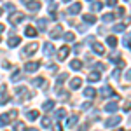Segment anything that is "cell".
Segmentation results:
<instances>
[{
    "label": "cell",
    "mask_w": 131,
    "mask_h": 131,
    "mask_svg": "<svg viewBox=\"0 0 131 131\" xmlns=\"http://www.w3.org/2000/svg\"><path fill=\"white\" fill-rule=\"evenodd\" d=\"M37 49H39V44H37V42H31V44H28V46H25L23 54H25V56H30V54H33Z\"/></svg>",
    "instance_id": "cell-1"
},
{
    "label": "cell",
    "mask_w": 131,
    "mask_h": 131,
    "mask_svg": "<svg viewBox=\"0 0 131 131\" xmlns=\"http://www.w3.org/2000/svg\"><path fill=\"white\" fill-rule=\"evenodd\" d=\"M39 67H40L39 61H28V63L25 65V70L26 72H35V70H39Z\"/></svg>",
    "instance_id": "cell-2"
},
{
    "label": "cell",
    "mask_w": 131,
    "mask_h": 131,
    "mask_svg": "<svg viewBox=\"0 0 131 131\" xmlns=\"http://www.w3.org/2000/svg\"><path fill=\"white\" fill-rule=\"evenodd\" d=\"M105 110L110 112V114L117 112V110H119V103H117V101H108V103L105 105Z\"/></svg>",
    "instance_id": "cell-3"
},
{
    "label": "cell",
    "mask_w": 131,
    "mask_h": 131,
    "mask_svg": "<svg viewBox=\"0 0 131 131\" xmlns=\"http://www.w3.org/2000/svg\"><path fill=\"white\" fill-rule=\"evenodd\" d=\"M81 10H82L81 2H75L73 5H70V7H68V10H67V12H68V14H79Z\"/></svg>",
    "instance_id": "cell-4"
},
{
    "label": "cell",
    "mask_w": 131,
    "mask_h": 131,
    "mask_svg": "<svg viewBox=\"0 0 131 131\" xmlns=\"http://www.w3.org/2000/svg\"><path fill=\"white\" fill-rule=\"evenodd\" d=\"M23 19H25L23 12H14V14L10 16V23H12V25H18V23H21Z\"/></svg>",
    "instance_id": "cell-5"
},
{
    "label": "cell",
    "mask_w": 131,
    "mask_h": 131,
    "mask_svg": "<svg viewBox=\"0 0 131 131\" xmlns=\"http://www.w3.org/2000/svg\"><path fill=\"white\" fill-rule=\"evenodd\" d=\"M119 122H121V117H117V115H115V117L107 119V121H105V126H107V128H114V126H117Z\"/></svg>",
    "instance_id": "cell-6"
},
{
    "label": "cell",
    "mask_w": 131,
    "mask_h": 131,
    "mask_svg": "<svg viewBox=\"0 0 131 131\" xmlns=\"http://www.w3.org/2000/svg\"><path fill=\"white\" fill-rule=\"evenodd\" d=\"M61 33H63V28H61V25H56V26H54V30L51 31V39H60Z\"/></svg>",
    "instance_id": "cell-7"
},
{
    "label": "cell",
    "mask_w": 131,
    "mask_h": 131,
    "mask_svg": "<svg viewBox=\"0 0 131 131\" xmlns=\"http://www.w3.org/2000/svg\"><path fill=\"white\" fill-rule=\"evenodd\" d=\"M68 54H70V49H68L67 46H63V47L60 49V52H58V60L63 61L65 58H67V56H68Z\"/></svg>",
    "instance_id": "cell-8"
},
{
    "label": "cell",
    "mask_w": 131,
    "mask_h": 131,
    "mask_svg": "<svg viewBox=\"0 0 131 131\" xmlns=\"http://www.w3.org/2000/svg\"><path fill=\"white\" fill-rule=\"evenodd\" d=\"M26 7L30 10H39L40 9V2H37V0H28V2H26Z\"/></svg>",
    "instance_id": "cell-9"
},
{
    "label": "cell",
    "mask_w": 131,
    "mask_h": 131,
    "mask_svg": "<svg viewBox=\"0 0 131 131\" xmlns=\"http://www.w3.org/2000/svg\"><path fill=\"white\" fill-rule=\"evenodd\" d=\"M44 52H46V56H52L54 54V46L51 42H46L44 44Z\"/></svg>",
    "instance_id": "cell-10"
},
{
    "label": "cell",
    "mask_w": 131,
    "mask_h": 131,
    "mask_svg": "<svg viewBox=\"0 0 131 131\" xmlns=\"http://www.w3.org/2000/svg\"><path fill=\"white\" fill-rule=\"evenodd\" d=\"M5 101H7V88L2 86L0 88V105H5Z\"/></svg>",
    "instance_id": "cell-11"
},
{
    "label": "cell",
    "mask_w": 131,
    "mask_h": 131,
    "mask_svg": "<svg viewBox=\"0 0 131 131\" xmlns=\"http://www.w3.org/2000/svg\"><path fill=\"white\" fill-rule=\"evenodd\" d=\"M81 86H82V79L81 77H75V79L70 81V89H79Z\"/></svg>",
    "instance_id": "cell-12"
},
{
    "label": "cell",
    "mask_w": 131,
    "mask_h": 131,
    "mask_svg": "<svg viewBox=\"0 0 131 131\" xmlns=\"http://www.w3.org/2000/svg\"><path fill=\"white\" fill-rule=\"evenodd\" d=\"M19 42H21V39L14 35V37H9V40H7V46H9V47H16Z\"/></svg>",
    "instance_id": "cell-13"
},
{
    "label": "cell",
    "mask_w": 131,
    "mask_h": 131,
    "mask_svg": "<svg viewBox=\"0 0 131 131\" xmlns=\"http://www.w3.org/2000/svg\"><path fill=\"white\" fill-rule=\"evenodd\" d=\"M10 119H12V117H10L9 114H2V115H0V128H4V126H5Z\"/></svg>",
    "instance_id": "cell-14"
},
{
    "label": "cell",
    "mask_w": 131,
    "mask_h": 131,
    "mask_svg": "<svg viewBox=\"0 0 131 131\" xmlns=\"http://www.w3.org/2000/svg\"><path fill=\"white\" fill-rule=\"evenodd\" d=\"M100 93H101V96H110V94H114V91H112L110 86H103L100 89Z\"/></svg>",
    "instance_id": "cell-15"
},
{
    "label": "cell",
    "mask_w": 131,
    "mask_h": 131,
    "mask_svg": "<svg viewBox=\"0 0 131 131\" xmlns=\"http://www.w3.org/2000/svg\"><path fill=\"white\" fill-rule=\"evenodd\" d=\"M88 81L89 82H98L100 81V73H98V72H91L89 75H88Z\"/></svg>",
    "instance_id": "cell-16"
},
{
    "label": "cell",
    "mask_w": 131,
    "mask_h": 131,
    "mask_svg": "<svg viewBox=\"0 0 131 131\" xmlns=\"http://www.w3.org/2000/svg\"><path fill=\"white\" fill-rule=\"evenodd\" d=\"M94 94H96V89L94 88H86L84 89V96H88V98H94Z\"/></svg>",
    "instance_id": "cell-17"
},
{
    "label": "cell",
    "mask_w": 131,
    "mask_h": 131,
    "mask_svg": "<svg viewBox=\"0 0 131 131\" xmlns=\"http://www.w3.org/2000/svg\"><path fill=\"white\" fill-rule=\"evenodd\" d=\"M46 26H47V21L44 19V18L42 19H37V28L40 31H46Z\"/></svg>",
    "instance_id": "cell-18"
},
{
    "label": "cell",
    "mask_w": 131,
    "mask_h": 131,
    "mask_svg": "<svg viewBox=\"0 0 131 131\" xmlns=\"http://www.w3.org/2000/svg\"><path fill=\"white\" fill-rule=\"evenodd\" d=\"M26 117H28V121H37V117H40V115H39L37 110H30L26 114Z\"/></svg>",
    "instance_id": "cell-19"
},
{
    "label": "cell",
    "mask_w": 131,
    "mask_h": 131,
    "mask_svg": "<svg viewBox=\"0 0 131 131\" xmlns=\"http://www.w3.org/2000/svg\"><path fill=\"white\" fill-rule=\"evenodd\" d=\"M82 19L86 21V23H96V18H94V14H84V16H82Z\"/></svg>",
    "instance_id": "cell-20"
},
{
    "label": "cell",
    "mask_w": 131,
    "mask_h": 131,
    "mask_svg": "<svg viewBox=\"0 0 131 131\" xmlns=\"http://www.w3.org/2000/svg\"><path fill=\"white\" fill-rule=\"evenodd\" d=\"M25 35H26V37H35V35H37V30H35L33 26H26V30H25Z\"/></svg>",
    "instance_id": "cell-21"
},
{
    "label": "cell",
    "mask_w": 131,
    "mask_h": 131,
    "mask_svg": "<svg viewBox=\"0 0 131 131\" xmlns=\"http://www.w3.org/2000/svg\"><path fill=\"white\" fill-rule=\"evenodd\" d=\"M93 51H94L96 54H103V52H105L103 46H101V44H98V42H94V46H93Z\"/></svg>",
    "instance_id": "cell-22"
},
{
    "label": "cell",
    "mask_w": 131,
    "mask_h": 131,
    "mask_svg": "<svg viewBox=\"0 0 131 131\" xmlns=\"http://www.w3.org/2000/svg\"><path fill=\"white\" fill-rule=\"evenodd\" d=\"M42 108H44V110H46V112H49V110H52V108H54V101H52V100H49V101H46V103H44V105H42Z\"/></svg>",
    "instance_id": "cell-23"
},
{
    "label": "cell",
    "mask_w": 131,
    "mask_h": 131,
    "mask_svg": "<svg viewBox=\"0 0 131 131\" xmlns=\"http://www.w3.org/2000/svg\"><path fill=\"white\" fill-rule=\"evenodd\" d=\"M70 67H72V70H81V68H82V63L79 60H73L70 63Z\"/></svg>",
    "instance_id": "cell-24"
},
{
    "label": "cell",
    "mask_w": 131,
    "mask_h": 131,
    "mask_svg": "<svg viewBox=\"0 0 131 131\" xmlns=\"http://www.w3.org/2000/svg\"><path fill=\"white\" fill-rule=\"evenodd\" d=\"M108 60L110 61H114V63H117V65H119V63H121V54H117V52H114V54H110V58H108Z\"/></svg>",
    "instance_id": "cell-25"
},
{
    "label": "cell",
    "mask_w": 131,
    "mask_h": 131,
    "mask_svg": "<svg viewBox=\"0 0 131 131\" xmlns=\"http://www.w3.org/2000/svg\"><path fill=\"white\" fill-rule=\"evenodd\" d=\"M65 115H67V110H65V108H60V110L54 112V117H56V119H63Z\"/></svg>",
    "instance_id": "cell-26"
},
{
    "label": "cell",
    "mask_w": 131,
    "mask_h": 131,
    "mask_svg": "<svg viewBox=\"0 0 131 131\" xmlns=\"http://www.w3.org/2000/svg\"><path fill=\"white\" fill-rule=\"evenodd\" d=\"M31 84H33L35 88H40V86H44V84H46V81L39 77V79H33V81H31Z\"/></svg>",
    "instance_id": "cell-27"
},
{
    "label": "cell",
    "mask_w": 131,
    "mask_h": 131,
    "mask_svg": "<svg viewBox=\"0 0 131 131\" xmlns=\"http://www.w3.org/2000/svg\"><path fill=\"white\" fill-rule=\"evenodd\" d=\"M101 9H103V4H101V2H94V4L91 5V10H94V12H96V10H101Z\"/></svg>",
    "instance_id": "cell-28"
},
{
    "label": "cell",
    "mask_w": 131,
    "mask_h": 131,
    "mask_svg": "<svg viewBox=\"0 0 131 131\" xmlns=\"http://www.w3.org/2000/svg\"><path fill=\"white\" fill-rule=\"evenodd\" d=\"M77 121H79V115H72L70 119H68V122H67V126H68V128H72V126H73Z\"/></svg>",
    "instance_id": "cell-29"
},
{
    "label": "cell",
    "mask_w": 131,
    "mask_h": 131,
    "mask_svg": "<svg viewBox=\"0 0 131 131\" xmlns=\"http://www.w3.org/2000/svg\"><path fill=\"white\" fill-rule=\"evenodd\" d=\"M19 79H21V72H19V70H16L14 73H12V77H10V81H12V82H18Z\"/></svg>",
    "instance_id": "cell-30"
},
{
    "label": "cell",
    "mask_w": 131,
    "mask_h": 131,
    "mask_svg": "<svg viewBox=\"0 0 131 131\" xmlns=\"http://www.w3.org/2000/svg\"><path fill=\"white\" fill-rule=\"evenodd\" d=\"M124 28H126V25H115V26L112 28V31H114V33H119V31H124Z\"/></svg>",
    "instance_id": "cell-31"
},
{
    "label": "cell",
    "mask_w": 131,
    "mask_h": 131,
    "mask_svg": "<svg viewBox=\"0 0 131 131\" xmlns=\"http://www.w3.org/2000/svg\"><path fill=\"white\" fill-rule=\"evenodd\" d=\"M107 44H108L110 47H115V46H117V39H115V37H108V39H107Z\"/></svg>",
    "instance_id": "cell-32"
},
{
    "label": "cell",
    "mask_w": 131,
    "mask_h": 131,
    "mask_svg": "<svg viewBox=\"0 0 131 131\" xmlns=\"http://www.w3.org/2000/svg\"><path fill=\"white\" fill-rule=\"evenodd\" d=\"M26 129V128H25V124H23V122H16V124H14V131H25Z\"/></svg>",
    "instance_id": "cell-33"
},
{
    "label": "cell",
    "mask_w": 131,
    "mask_h": 131,
    "mask_svg": "<svg viewBox=\"0 0 131 131\" xmlns=\"http://www.w3.org/2000/svg\"><path fill=\"white\" fill-rule=\"evenodd\" d=\"M42 126H44V128H49L51 126V117H42Z\"/></svg>",
    "instance_id": "cell-34"
},
{
    "label": "cell",
    "mask_w": 131,
    "mask_h": 131,
    "mask_svg": "<svg viewBox=\"0 0 131 131\" xmlns=\"http://www.w3.org/2000/svg\"><path fill=\"white\" fill-rule=\"evenodd\" d=\"M101 19L105 21V23H110V21H114V14H105Z\"/></svg>",
    "instance_id": "cell-35"
},
{
    "label": "cell",
    "mask_w": 131,
    "mask_h": 131,
    "mask_svg": "<svg viewBox=\"0 0 131 131\" xmlns=\"http://www.w3.org/2000/svg\"><path fill=\"white\" fill-rule=\"evenodd\" d=\"M56 91L60 93V98H61V100H68V98H70V94H68V93H61L60 89H56Z\"/></svg>",
    "instance_id": "cell-36"
},
{
    "label": "cell",
    "mask_w": 131,
    "mask_h": 131,
    "mask_svg": "<svg viewBox=\"0 0 131 131\" xmlns=\"http://www.w3.org/2000/svg\"><path fill=\"white\" fill-rule=\"evenodd\" d=\"M73 39H75V35H73V33H70V31H68V33L65 35V40H67V42H72Z\"/></svg>",
    "instance_id": "cell-37"
},
{
    "label": "cell",
    "mask_w": 131,
    "mask_h": 131,
    "mask_svg": "<svg viewBox=\"0 0 131 131\" xmlns=\"http://www.w3.org/2000/svg\"><path fill=\"white\" fill-rule=\"evenodd\" d=\"M65 81H67V73H61L60 77H58V86H60L61 82H65Z\"/></svg>",
    "instance_id": "cell-38"
},
{
    "label": "cell",
    "mask_w": 131,
    "mask_h": 131,
    "mask_svg": "<svg viewBox=\"0 0 131 131\" xmlns=\"http://www.w3.org/2000/svg\"><path fill=\"white\" fill-rule=\"evenodd\" d=\"M5 9L10 10V12H14V10H16V7H14V4H5Z\"/></svg>",
    "instance_id": "cell-39"
},
{
    "label": "cell",
    "mask_w": 131,
    "mask_h": 131,
    "mask_svg": "<svg viewBox=\"0 0 131 131\" xmlns=\"http://www.w3.org/2000/svg\"><path fill=\"white\" fill-rule=\"evenodd\" d=\"M119 73H121V67H119V68H115V70L112 72V77H115V79H117V77H119Z\"/></svg>",
    "instance_id": "cell-40"
},
{
    "label": "cell",
    "mask_w": 131,
    "mask_h": 131,
    "mask_svg": "<svg viewBox=\"0 0 131 131\" xmlns=\"http://www.w3.org/2000/svg\"><path fill=\"white\" fill-rule=\"evenodd\" d=\"M122 108H124L126 112H128V110H131V101H126V103L122 105Z\"/></svg>",
    "instance_id": "cell-41"
},
{
    "label": "cell",
    "mask_w": 131,
    "mask_h": 131,
    "mask_svg": "<svg viewBox=\"0 0 131 131\" xmlns=\"http://www.w3.org/2000/svg\"><path fill=\"white\" fill-rule=\"evenodd\" d=\"M89 107H91V101H86V103H82V107H81V108H82V110H88Z\"/></svg>",
    "instance_id": "cell-42"
},
{
    "label": "cell",
    "mask_w": 131,
    "mask_h": 131,
    "mask_svg": "<svg viewBox=\"0 0 131 131\" xmlns=\"http://www.w3.org/2000/svg\"><path fill=\"white\" fill-rule=\"evenodd\" d=\"M56 10V4H51L49 5V12H54Z\"/></svg>",
    "instance_id": "cell-43"
},
{
    "label": "cell",
    "mask_w": 131,
    "mask_h": 131,
    "mask_svg": "<svg viewBox=\"0 0 131 131\" xmlns=\"http://www.w3.org/2000/svg\"><path fill=\"white\" fill-rule=\"evenodd\" d=\"M77 131H88V124H82V126H81Z\"/></svg>",
    "instance_id": "cell-44"
},
{
    "label": "cell",
    "mask_w": 131,
    "mask_h": 131,
    "mask_svg": "<svg viewBox=\"0 0 131 131\" xmlns=\"http://www.w3.org/2000/svg\"><path fill=\"white\" fill-rule=\"evenodd\" d=\"M117 14H119V16H124V9L119 7V9H117Z\"/></svg>",
    "instance_id": "cell-45"
},
{
    "label": "cell",
    "mask_w": 131,
    "mask_h": 131,
    "mask_svg": "<svg viewBox=\"0 0 131 131\" xmlns=\"http://www.w3.org/2000/svg\"><path fill=\"white\" fill-rule=\"evenodd\" d=\"M107 4H108V5H115V4H117V0H107Z\"/></svg>",
    "instance_id": "cell-46"
},
{
    "label": "cell",
    "mask_w": 131,
    "mask_h": 131,
    "mask_svg": "<svg viewBox=\"0 0 131 131\" xmlns=\"http://www.w3.org/2000/svg\"><path fill=\"white\" fill-rule=\"evenodd\" d=\"M54 131H63V129H61V126H60V124H56V126H54Z\"/></svg>",
    "instance_id": "cell-47"
},
{
    "label": "cell",
    "mask_w": 131,
    "mask_h": 131,
    "mask_svg": "<svg viewBox=\"0 0 131 131\" xmlns=\"http://www.w3.org/2000/svg\"><path fill=\"white\" fill-rule=\"evenodd\" d=\"M126 79H128V81H131V70H128V73H126Z\"/></svg>",
    "instance_id": "cell-48"
},
{
    "label": "cell",
    "mask_w": 131,
    "mask_h": 131,
    "mask_svg": "<svg viewBox=\"0 0 131 131\" xmlns=\"http://www.w3.org/2000/svg\"><path fill=\"white\" fill-rule=\"evenodd\" d=\"M4 28H5V26H4V25L0 23V31H4Z\"/></svg>",
    "instance_id": "cell-49"
},
{
    "label": "cell",
    "mask_w": 131,
    "mask_h": 131,
    "mask_svg": "<svg viewBox=\"0 0 131 131\" xmlns=\"http://www.w3.org/2000/svg\"><path fill=\"white\" fill-rule=\"evenodd\" d=\"M28 131H37V129H28Z\"/></svg>",
    "instance_id": "cell-50"
},
{
    "label": "cell",
    "mask_w": 131,
    "mask_h": 131,
    "mask_svg": "<svg viewBox=\"0 0 131 131\" xmlns=\"http://www.w3.org/2000/svg\"><path fill=\"white\" fill-rule=\"evenodd\" d=\"M63 2H70V0H63Z\"/></svg>",
    "instance_id": "cell-51"
},
{
    "label": "cell",
    "mask_w": 131,
    "mask_h": 131,
    "mask_svg": "<svg viewBox=\"0 0 131 131\" xmlns=\"http://www.w3.org/2000/svg\"><path fill=\"white\" fill-rule=\"evenodd\" d=\"M0 14H2V9H0Z\"/></svg>",
    "instance_id": "cell-52"
},
{
    "label": "cell",
    "mask_w": 131,
    "mask_h": 131,
    "mask_svg": "<svg viewBox=\"0 0 131 131\" xmlns=\"http://www.w3.org/2000/svg\"><path fill=\"white\" fill-rule=\"evenodd\" d=\"M126 2H128V0H126Z\"/></svg>",
    "instance_id": "cell-53"
}]
</instances>
